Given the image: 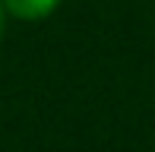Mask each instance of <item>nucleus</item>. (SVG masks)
I'll use <instances>...</instances> for the list:
<instances>
[{"mask_svg":"<svg viewBox=\"0 0 155 152\" xmlns=\"http://www.w3.org/2000/svg\"><path fill=\"white\" fill-rule=\"evenodd\" d=\"M6 10V16L22 19V22H38V19H48L54 10L60 6V0H0Z\"/></svg>","mask_w":155,"mask_h":152,"instance_id":"f257e3e1","label":"nucleus"},{"mask_svg":"<svg viewBox=\"0 0 155 152\" xmlns=\"http://www.w3.org/2000/svg\"><path fill=\"white\" fill-rule=\"evenodd\" d=\"M3 22H6V10H3V3H0V38H3Z\"/></svg>","mask_w":155,"mask_h":152,"instance_id":"f03ea898","label":"nucleus"}]
</instances>
